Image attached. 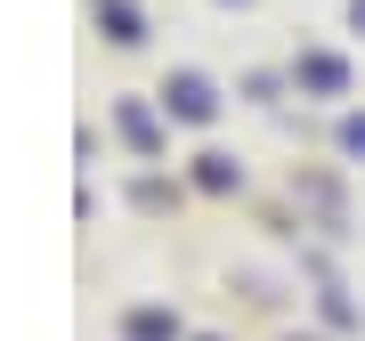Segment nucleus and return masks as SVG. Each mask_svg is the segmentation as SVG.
<instances>
[{
    "instance_id": "nucleus-3",
    "label": "nucleus",
    "mask_w": 365,
    "mask_h": 341,
    "mask_svg": "<svg viewBox=\"0 0 365 341\" xmlns=\"http://www.w3.org/2000/svg\"><path fill=\"white\" fill-rule=\"evenodd\" d=\"M300 81H309L317 98H341V90H349V66L325 57V49H309V57H300Z\"/></svg>"
},
{
    "instance_id": "nucleus-2",
    "label": "nucleus",
    "mask_w": 365,
    "mask_h": 341,
    "mask_svg": "<svg viewBox=\"0 0 365 341\" xmlns=\"http://www.w3.org/2000/svg\"><path fill=\"white\" fill-rule=\"evenodd\" d=\"M122 341H179V317L155 309V301H138L130 317H122Z\"/></svg>"
},
{
    "instance_id": "nucleus-6",
    "label": "nucleus",
    "mask_w": 365,
    "mask_h": 341,
    "mask_svg": "<svg viewBox=\"0 0 365 341\" xmlns=\"http://www.w3.org/2000/svg\"><path fill=\"white\" fill-rule=\"evenodd\" d=\"M235 179H244V170H235L227 155H195V187H211V195H227Z\"/></svg>"
},
{
    "instance_id": "nucleus-4",
    "label": "nucleus",
    "mask_w": 365,
    "mask_h": 341,
    "mask_svg": "<svg viewBox=\"0 0 365 341\" xmlns=\"http://www.w3.org/2000/svg\"><path fill=\"white\" fill-rule=\"evenodd\" d=\"M114 122H122V138H130L138 155H155V146H163V131H155V114H146V106H114Z\"/></svg>"
},
{
    "instance_id": "nucleus-1",
    "label": "nucleus",
    "mask_w": 365,
    "mask_h": 341,
    "mask_svg": "<svg viewBox=\"0 0 365 341\" xmlns=\"http://www.w3.org/2000/svg\"><path fill=\"white\" fill-rule=\"evenodd\" d=\"M163 106H170L179 122H211V114H220V90H211L203 73H170V81H163Z\"/></svg>"
},
{
    "instance_id": "nucleus-7",
    "label": "nucleus",
    "mask_w": 365,
    "mask_h": 341,
    "mask_svg": "<svg viewBox=\"0 0 365 341\" xmlns=\"http://www.w3.org/2000/svg\"><path fill=\"white\" fill-rule=\"evenodd\" d=\"M341 146H349V155H365V114H349V122H341Z\"/></svg>"
},
{
    "instance_id": "nucleus-5",
    "label": "nucleus",
    "mask_w": 365,
    "mask_h": 341,
    "mask_svg": "<svg viewBox=\"0 0 365 341\" xmlns=\"http://www.w3.org/2000/svg\"><path fill=\"white\" fill-rule=\"evenodd\" d=\"M98 16H106V33H114L122 49H130V41H146V25H138V9H130V0H98Z\"/></svg>"
},
{
    "instance_id": "nucleus-8",
    "label": "nucleus",
    "mask_w": 365,
    "mask_h": 341,
    "mask_svg": "<svg viewBox=\"0 0 365 341\" xmlns=\"http://www.w3.org/2000/svg\"><path fill=\"white\" fill-rule=\"evenodd\" d=\"M349 25H357V33H365V0H349Z\"/></svg>"
}]
</instances>
